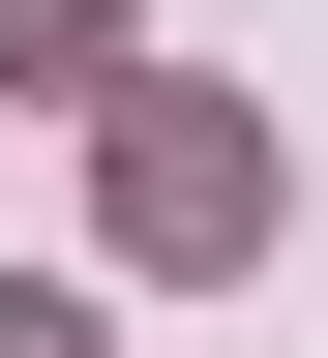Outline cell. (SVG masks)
I'll return each instance as SVG.
<instances>
[{
    "instance_id": "7a4b0ae2",
    "label": "cell",
    "mask_w": 328,
    "mask_h": 358,
    "mask_svg": "<svg viewBox=\"0 0 328 358\" xmlns=\"http://www.w3.org/2000/svg\"><path fill=\"white\" fill-rule=\"evenodd\" d=\"M0 60H30V90H90V60H120V0H0Z\"/></svg>"
},
{
    "instance_id": "3957f363",
    "label": "cell",
    "mask_w": 328,
    "mask_h": 358,
    "mask_svg": "<svg viewBox=\"0 0 328 358\" xmlns=\"http://www.w3.org/2000/svg\"><path fill=\"white\" fill-rule=\"evenodd\" d=\"M0 358H90V299H0Z\"/></svg>"
},
{
    "instance_id": "6da1fadb",
    "label": "cell",
    "mask_w": 328,
    "mask_h": 358,
    "mask_svg": "<svg viewBox=\"0 0 328 358\" xmlns=\"http://www.w3.org/2000/svg\"><path fill=\"white\" fill-rule=\"evenodd\" d=\"M120 239H150V268H239L269 239V120H239V90H120Z\"/></svg>"
}]
</instances>
